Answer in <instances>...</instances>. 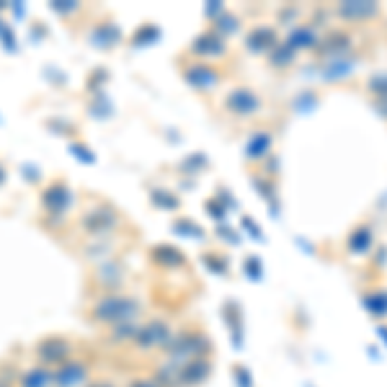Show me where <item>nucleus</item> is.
Segmentation results:
<instances>
[{"instance_id":"8","label":"nucleus","mask_w":387,"mask_h":387,"mask_svg":"<svg viewBox=\"0 0 387 387\" xmlns=\"http://www.w3.org/2000/svg\"><path fill=\"white\" fill-rule=\"evenodd\" d=\"M55 382L47 369H29L26 375H21V387H49Z\"/></svg>"},{"instance_id":"7","label":"nucleus","mask_w":387,"mask_h":387,"mask_svg":"<svg viewBox=\"0 0 387 387\" xmlns=\"http://www.w3.org/2000/svg\"><path fill=\"white\" fill-rule=\"evenodd\" d=\"M207 372H209V364H202V361H189L181 367L178 372V382L181 385H196V382H202L207 377Z\"/></svg>"},{"instance_id":"13","label":"nucleus","mask_w":387,"mask_h":387,"mask_svg":"<svg viewBox=\"0 0 387 387\" xmlns=\"http://www.w3.org/2000/svg\"><path fill=\"white\" fill-rule=\"evenodd\" d=\"M6 181V171H3V165H0V184Z\"/></svg>"},{"instance_id":"15","label":"nucleus","mask_w":387,"mask_h":387,"mask_svg":"<svg viewBox=\"0 0 387 387\" xmlns=\"http://www.w3.org/2000/svg\"><path fill=\"white\" fill-rule=\"evenodd\" d=\"M93 387H111V385H104V382H101V385H93Z\"/></svg>"},{"instance_id":"4","label":"nucleus","mask_w":387,"mask_h":387,"mask_svg":"<svg viewBox=\"0 0 387 387\" xmlns=\"http://www.w3.org/2000/svg\"><path fill=\"white\" fill-rule=\"evenodd\" d=\"M137 346L142 348H153L158 346V343H165L168 341V328H165L160 320H153V323H147V325H142V328L137 330Z\"/></svg>"},{"instance_id":"9","label":"nucleus","mask_w":387,"mask_h":387,"mask_svg":"<svg viewBox=\"0 0 387 387\" xmlns=\"http://www.w3.org/2000/svg\"><path fill=\"white\" fill-rule=\"evenodd\" d=\"M116 39V31L111 26H104L101 31L93 34V41H101V47H111V41Z\"/></svg>"},{"instance_id":"14","label":"nucleus","mask_w":387,"mask_h":387,"mask_svg":"<svg viewBox=\"0 0 387 387\" xmlns=\"http://www.w3.org/2000/svg\"><path fill=\"white\" fill-rule=\"evenodd\" d=\"M0 387H10V385L6 382V379H0Z\"/></svg>"},{"instance_id":"3","label":"nucleus","mask_w":387,"mask_h":387,"mask_svg":"<svg viewBox=\"0 0 387 387\" xmlns=\"http://www.w3.org/2000/svg\"><path fill=\"white\" fill-rule=\"evenodd\" d=\"M41 204H44L47 212L62 214L68 212V207L73 204V194H70V189L65 184H52L41 194Z\"/></svg>"},{"instance_id":"12","label":"nucleus","mask_w":387,"mask_h":387,"mask_svg":"<svg viewBox=\"0 0 387 387\" xmlns=\"http://www.w3.org/2000/svg\"><path fill=\"white\" fill-rule=\"evenodd\" d=\"M129 387H160L158 382H153V379H135Z\"/></svg>"},{"instance_id":"5","label":"nucleus","mask_w":387,"mask_h":387,"mask_svg":"<svg viewBox=\"0 0 387 387\" xmlns=\"http://www.w3.org/2000/svg\"><path fill=\"white\" fill-rule=\"evenodd\" d=\"M52 379L57 382V387H75L77 382L86 379V367L77 364V361H68V364H62V367L52 375Z\"/></svg>"},{"instance_id":"11","label":"nucleus","mask_w":387,"mask_h":387,"mask_svg":"<svg viewBox=\"0 0 387 387\" xmlns=\"http://www.w3.org/2000/svg\"><path fill=\"white\" fill-rule=\"evenodd\" d=\"M73 155H75V158H80V160H86V163H93V155L86 153V147H83V145H73Z\"/></svg>"},{"instance_id":"10","label":"nucleus","mask_w":387,"mask_h":387,"mask_svg":"<svg viewBox=\"0 0 387 387\" xmlns=\"http://www.w3.org/2000/svg\"><path fill=\"white\" fill-rule=\"evenodd\" d=\"M52 10L65 16V13H73V10H77V3H75V0H55V3H52Z\"/></svg>"},{"instance_id":"6","label":"nucleus","mask_w":387,"mask_h":387,"mask_svg":"<svg viewBox=\"0 0 387 387\" xmlns=\"http://www.w3.org/2000/svg\"><path fill=\"white\" fill-rule=\"evenodd\" d=\"M114 223H116V214L111 212V209H93V212L83 220L88 232H106Z\"/></svg>"},{"instance_id":"1","label":"nucleus","mask_w":387,"mask_h":387,"mask_svg":"<svg viewBox=\"0 0 387 387\" xmlns=\"http://www.w3.org/2000/svg\"><path fill=\"white\" fill-rule=\"evenodd\" d=\"M137 312H140V305L129 297H119V294H108L104 300H98L93 308L96 320H104V323H126V320L135 318Z\"/></svg>"},{"instance_id":"2","label":"nucleus","mask_w":387,"mask_h":387,"mask_svg":"<svg viewBox=\"0 0 387 387\" xmlns=\"http://www.w3.org/2000/svg\"><path fill=\"white\" fill-rule=\"evenodd\" d=\"M37 357L44 364H68L70 343L65 339H44L37 343Z\"/></svg>"}]
</instances>
